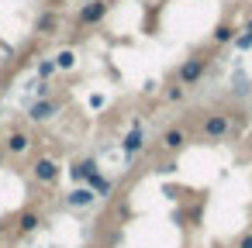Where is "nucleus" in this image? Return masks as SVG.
Returning a JSON list of instances; mask_svg holds the SVG:
<instances>
[{"label": "nucleus", "instance_id": "9b49d317", "mask_svg": "<svg viewBox=\"0 0 252 248\" xmlns=\"http://www.w3.org/2000/svg\"><path fill=\"white\" fill-rule=\"evenodd\" d=\"M14 227H18V234H35V231L42 227V214H38V210H21Z\"/></svg>", "mask_w": 252, "mask_h": 248}, {"label": "nucleus", "instance_id": "2eb2a0df", "mask_svg": "<svg viewBox=\"0 0 252 248\" xmlns=\"http://www.w3.org/2000/svg\"><path fill=\"white\" fill-rule=\"evenodd\" d=\"M183 97H187V86H183V83H173V86H166V100H169V104H180Z\"/></svg>", "mask_w": 252, "mask_h": 248}, {"label": "nucleus", "instance_id": "dca6fc26", "mask_svg": "<svg viewBox=\"0 0 252 248\" xmlns=\"http://www.w3.org/2000/svg\"><path fill=\"white\" fill-rule=\"evenodd\" d=\"M56 73H59V69H56V59H42V62H38V76H42V80H52Z\"/></svg>", "mask_w": 252, "mask_h": 248}, {"label": "nucleus", "instance_id": "a211bd4d", "mask_svg": "<svg viewBox=\"0 0 252 248\" xmlns=\"http://www.w3.org/2000/svg\"><path fill=\"white\" fill-rule=\"evenodd\" d=\"M49 93H52V80H42V83L35 86V97H38V100H45Z\"/></svg>", "mask_w": 252, "mask_h": 248}, {"label": "nucleus", "instance_id": "20e7f679", "mask_svg": "<svg viewBox=\"0 0 252 248\" xmlns=\"http://www.w3.org/2000/svg\"><path fill=\"white\" fill-rule=\"evenodd\" d=\"M59 162L56 159H49V155H42V159H35L32 162V179L38 183V186H56L59 183Z\"/></svg>", "mask_w": 252, "mask_h": 248}, {"label": "nucleus", "instance_id": "0eeeda50", "mask_svg": "<svg viewBox=\"0 0 252 248\" xmlns=\"http://www.w3.org/2000/svg\"><path fill=\"white\" fill-rule=\"evenodd\" d=\"M187 141H190V135H187V128H180V124H173V128L162 131V152H183Z\"/></svg>", "mask_w": 252, "mask_h": 248}, {"label": "nucleus", "instance_id": "aec40b11", "mask_svg": "<svg viewBox=\"0 0 252 248\" xmlns=\"http://www.w3.org/2000/svg\"><path fill=\"white\" fill-rule=\"evenodd\" d=\"M249 31H252V18H249Z\"/></svg>", "mask_w": 252, "mask_h": 248}, {"label": "nucleus", "instance_id": "f8f14e48", "mask_svg": "<svg viewBox=\"0 0 252 248\" xmlns=\"http://www.w3.org/2000/svg\"><path fill=\"white\" fill-rule=\"evenodd\" d=\"M94 200H97V193L90 186H76L73 193H66V203L69 207H94Z\"/></svg>", "mask_w": 252, "mask_h": 248}, {"label": "nucleus", "instance_id": "f257e3e1", "mask_svg": "<svg viewBox=\"0 0 252 248\" xmlns=\"http://www.w3.org/2000/svg\"><path fill=\"white\" fill-rule=\"evenodd\" d=\"M228 135H231V114H228V110H207V114L200 117V138L221 141V138H228Z\"/></svg>", "mask_w": 252, "mask_h": 248}, {"label": "nucleus", "instance_id": "1a4fd4ad", "mask_svg": "<svg viewBox=\"0 0 252 248\" xmlns=\"http://www.w3.org/2000/svg\"><path fill=\"white\" fill-rule=\"evenodd\" d=\"M59 28H63V18H59V11H42V14H38V21H35V31H38L42 38H52V35H59Z\"/></svg>", "mask_w": 252, "mask_h": 248}, {"label": "nucleus", "instance_id": "9d476101", "mask_svg": "<svg viewBox=\"0 0 252 248\" xmlns=\"http://www.w3.org/2000/svg\"><path fill=\"white\" fill-rule=\"evenodd\" d=\"M121 148H125V155H135V152H142V148H145V131H142V124H138V121H135V124H131V131L125 135Z\"/></svg>", "mask_w": 252, "mask_h": 248}, {"label": "nucleus", "instance_id": "f03ea898", "mask_svg": "<svg viewBox=\"0 0 252 248\" xmlns=\"http://www.w3.org/2000/svg\"><path fill=\"white\" fill-rule=\"evenodd\" d=\"M207 66H211L207 55H190V59H183L180 69H176V83H183V86H197V83L204 80Z\"/></svg>", "mask_w": 252, "mask_h": 248}, {"label": "nucleus", "instance_id": "4468645a", "mask_svg": "<svg viewBox=\"0 0 252 248\" xmlns=\"http://www.w3.org/2000/svg\"><path fill=\"white\" fill-rule=\"evenodd\" d=\"M52 59H56V69H76V52H73V49H63V52H56Z\"/></svg>", "mask_w": 252, "mask_h": 248}, {"label": "nucleus", "instance_id": "6ab92c4d", "mask_svg": "<svg viewBox=\"0 0 252 248\" xmlns=\"http://www.w3.org/2000/svg\"><path fill=\"white\" fill-rule=\"evenodd\" d=\"M235 248H252V231H249V234H242V238H238V245H235Z\"/></svg>", "mask_w": 252, "mask_h": 248}, {"label": "nucleus", "instance_id": "f3484780", "mask_svg": "<svg viewBox=\"0 0 252 248\" xmlns=\"http://www.w3.org/2000/svg\"><path fill=\"white\" fill-rule=\"evenodd\" d=\"M235 49H242V52H249V49H252V31H249V28H245L242 35H235Z\"/></svg>", "mask_w": 252, "mask_h": 248}, {"label": "nucleus", "instance_id": "6e6552de", "mask_svg": "<svg viewBox=\"0 0 252 248\" xmlns=\"http://www.w3.org/2000/svg\"><path fill=\"white\" fill-rule=\"evenodd\" d=\"M69 176H73L76 183L90 186V183H94V179L100 176V169H97V159H90V155H87V159H80V162H76V165L69 169Z\"/></svg>", "mask_w": 252, "mask_h": 248}, {"label": "nucleus", "instance_id": "423d86ee", "mask_svg": "<svg viewBox=\"0 0 252 248\" xmlns=\"http://www.w3.org/2000/svg\"><path fill=\"white\" fill-rule=\"evenodd\" d=\"M56 114H59V100H52V97L28 104V121H35V124H45V121H52Z\"/></svg>", "mask_w": 252, "mask_h": 248}, {"label": "nucleus", "instance_id": "ddd939ff", "mask_svg": "<svg viewBox=\"0 0 252 248\" xmlns=\"http://www.w3.org/2000/svg\"><path fill=\"white\" fill-rule=\"evenodd\" d=\"M235 35H238V31H235L231 25H218L214 35H211V42H214V45H228V42H235Z\"/></svg>", "mask_w": 252, "mask_h": 248}, {"label": "nucleus", "instance_id": "7ed1b4c3", "mask_svg": "<svg viewBox=\"0 0 252 248\" xmlns=\"http://www.w3.org/2000/svg\"><path fill=\"white\" fill-rule=\"evenodd\" d=\"M111 11V0H83V7L76 11V25L80 28H97Z\"/></svg>", "mask_w": 252, "mask_h": 248}, {"label": "nucleus", "instance_id": "39448f33", "mask_svg": "<svg viewBox=\"0 0 252 248\" xmlns=\"http://www.w3.org/2000/svg\"><path fill=\"white\" fill-rule=\"evenodd\" d=\"M32 145H35V138H32L28 131L14 128V131H7V138H4V155L21 159V155H28V152H32Z\"/></svg>", "mask_w": 252, "mask_h": 248}]
</instances>
